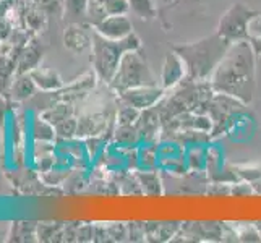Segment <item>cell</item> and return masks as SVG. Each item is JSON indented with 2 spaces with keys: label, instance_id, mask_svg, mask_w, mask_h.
<instances>
[{
  "label": "cell",
  "instance_id": "cell-1",
  "mask_svg": "<svg viewBox=\"0 0 261 243\" xmlns=\"http://www.w3.org/2000/svg\"><path fill=\"white\" fill-rule=\"evenodd\" d=\"M256 56L250 41L230 44L222 62L210 78L216 93H224L240 99L247 105L253 101Z\"/></svg>",
  "mask_w": 261,
  "mask_h": 243
},
{
  "label": "cell",
  "instance_id": "cell-2",
  "mask_svg": "<svg viewBox=\"0 0 261 243\" xmlns=\"http://www.w3.org/2000/svg\"><path fill=\"white\" fill-rule=\"evenodd\" d=\"M229 47L230 44L226 39H222L218 33H214L196 42L180 44V46H174L172 49L185 62L187 78L201 81L210 79L213 76L214 70L222 62Z\"/></svg>",
  "mask_w": 261,
  "mask_h": 243
},
{
  "label": "cell",
  "instance_id": "cell-3",
  "mask_svg": "<svg viewBox=\"0 0 261 243\" xmlns=\"http://www.w3.org/2000/svg\"><path fill=\"white\" fill-rule=\"evenodd\" d=\"M143 41L137 33H130L123 39H107L93 28L91 42V64L99 81L109 85L114 78L122 57L130 50H141Z\"/></svg>",
  "mask_w": 261,
  "mask_h": 243
},
{
  "label": "cell",
  "instance_id": "cell-4",
  "mask_svg": "<svg viewBox=\"0 0 261 243\" xmlns=\"http://www.w3.org/2000/svg\"><path fill=\"white\" fill-rule=\"evenodd\" d=\"M143 85H158V79L152 75L146 59L141 56V50H130L122 57L119 68L107 86L115 94H120L130 88Z\"/></svg>",
  "mask_w": 261,
  "mask_h": 243
},
{
  "label": "cell",
  "instance_id": "cell-5",
  "mask_svg": "<svg viewBox=\"0 0 261 243\" xmlns=\"http://www.w3.org/2000/svg\"><path fill=\"white\" fill-rule=\"evenodd\" d=\"M259 13L261 10H253L242 2L232 4L219 18L216 33L229 44L250 41V23Z\"/></svg>",
  "mask_w": 261,
  "mask_h": 243
},
{
  "label": "cell",
  "instance_id": "cell-6",
  "mask_svg": "<svg viewBox=\"0 0 261 243\" xmlns=\"http://www.w3.org/2000/svg\"><path fill=\"white\" fill-rule=\"evenodd\" d=\"M117 105L112 109H104L94 114H86L78 119V128H76V138H91V137H101V134H109L112 138V131L117 125L115 120Z\"/></svg>",
  "mask_w": 261,
  "mask_h": 243
},
{
  "label": "cell",
  "instance_id": "cell-7",
  "mask_svg": "<svg viewBox=\"0 0 261 243\" xmlns=\"http://www.w3.org/2000/svg\"><path fill=\"white\" fill-rule=\"evenodd\" d=\"M166 89L161 85H143L137 88H130L127 91L117 94V101L130 104L140 111H146L161 102V99L166 96Z\"/></svg>",
  "mask_w": 261,
  "mask_h": 243
},
{
  "label": "cell",
  "instance_id": "cell-8",
  "mask_svg": "<svg viewBox=\"0 0 261 243\" xmlns=\"http://www.w3.org/2000/svg\"><path fill=\"white\" fill-rule=\"evenodd\" d=\"M187 78V67L182 57L172 49L166 53L164 62H163V68H161V86H163L166 91H170L172 88H175L178 83Z\"/></svg>",
  "mask_w": 261,
  "mask_h": 243
},
{
  "label": "cell",
  "instance_id": "cell-9",
  "mask_svg": "<svg viewBox=\"0 0 261 243\" xmlns=\"http://www.w3.org/2000/svg\"><path fill=\"white\" fill-rule=\"evenodd\" d=\"M93 28L86 23H68L64 31L65 47L75 53H82L86 49H91Z\"/></svg>",
  "mask_w": 261,
  "mask_h": 243
},
{
  "label": "cell",
  "instance_id": "cell-10",
  "mask_svg": "<svg viewBox=\"0 0 261 243\" xmlns=\"http://www.w3.org/2000/svg\"><path fill=\"white\" fill-rule=\"evenodd\" d=\"M137 128L141 134L143 143H152V141H161V134H163V120L161 115L154 107L146 111H141L140 119L137 120Z\"/></svg>",
  "mask_w": 261,
  "mask_h": 243
},
{
  "label": "cell",
  "instance_id": "cell-11",
  "mask_svg": "<svg viewBox=\"0 0 261 243\" xmlns=\"http://www.w3.org/2000/svg\"><path fill=\"white\" fill-rule=\"evenodd\" d=\"M94 30L107 39L119 41L123 39L125 36H128L130 33H133V23L128 18V15H109Z\"/></svg>",
  "mask_w": 261,
  "mask_h": 243
},
{
  "label": "cell",
  "instance_id": "cell-12",
  "mask_svg": "<svg viewBox=\"0 0 261 243\" xmlns=\"http://www.w3.org/2000/svg\"><path fill=\"white\" fill-rule=\"evenodd\" d=\"M44 56V49L34 38L21 49L16 59V75L31 73L33 70L39 68V64Z\"/></svg>",
  "mask_w": 261,
  "mask_h": 243
},
{
  "label": "cell",
  "instance_id": "cell-13",
  "mask_svg": "<svg viewBox=\"0 0 261 243\" xmlns=\"http://www.w3.org/2000/svg\"><path fill=\"white\" fill-rule=\"evenodd\" d=\"M137 177L140 180L143 196H149V198H158L164 195V183H163V177H161V170H135Z\"/></svg>",
  "mask_w": 261,
  "mask_h": 243
},
{
  "label": "cell",
  "instance_id": "cell-14",
  "mask_svg": "<svg viewBox=\"0 0 261 243\" xmlns=\"http://www.w3.org/2000/svg\"><path fill=\"white\" fill-rule=\"evenodd\" d=\"M31 76L34 79V83L38 85V89H41L42 93H54L65 86V81L54 70L36 68L31 71Z\"/></svg>",
  "mask_w": 261,
  "mask_h": 243
},
{
  "label": "cell",
  "instance_id": "cell-15",
  "mask_svg": "<svg viewBox=\"0 0 261 243\" xmlns=\"http://www.w3.org/2000/svg\"><path fill=\"white\" fill-rule=\"evenodd\" d=\"M36 89H38V85L34 83V79L31 76V73H23V75H16L13 83L10 86V97L16 102H23L28 101L36 94Z\"/></svg>",
  "mask_w": 261,
  "mask_h": 243
},
{
  "label": "cell",
  "instance_id": "cell-16",
  "mask_svg": "<svg viewBox=\"0 0 261 243\" xmlns=\"http://www.w3.org/2000/svg\"><path fill=\"white\" fill-rule=\"evenodd\" d=\"M111 143L120 148H130V146H140L143 141L137 125H115Z\"/></svg>",
  "mask_w": 261,
  "mask_h": 243
},
{
  "label": "cell",
  "instance_id": "cell-17",
  "mask_svg": "<svg viewBox=\"0 0 261 243\" xmlns=\"http://www.w3.org/2000/svg\"><path fill=\"white\" fill-rule=\"evenodd\" d=\"M47 16L49 15L33 0V2H28V5L23 8V26L33 33H38L44 28Z\"/></svg>",
  "mask_w": 261,
  "mask_h": 243
},
{
  "label": "cell",
  "instance_id": "cell-18",
  "mask_svg": "<svg viewBox=\"0 0 261 243\" xmlns=\"http://www.w3.org/2000/svg\"><path fill=\"white\" fill-rule=\"evenodd\" d=\"M41 117L44 120H47L49 123H52L56 127L57 123L64 122L70 117H75V107L73 102H68V101H57L56 104H50L47 105L46 111L41 112Z\"/></svg>",
  "mask_w": 261,
  "mask_h": 243
},
{
  "label": "cell",
  "instance_id": "cell-19",
  "mask_svg": "<svg viewBox=\"0 0 261 243\" xmlns=\"http://www.w3.org/2000/svg\"><path fill=\"white\" fill-rule=\"evenodd\" d=\"M158 143L159 141L141 143V145L138 146V169L140 170H156V169H159Z\"/></svg>",
  "mask_w": 261,
  "mask_h": 243
},
{
  "label": "cell",
  "instance_id": "cell-20",
  "mask_svg": "<svg viewBox=\"0 0 261 243\" xmlns=\"http://www.w3.org/2000/svg\"><path fill=\"white\" fill-rule=\"evenodd\" d=\"M16 76V60L12 56L0 53V94L10 91Z\"/></svg>",
  "mask_w": 261,
  "mask_h": 243
},
{
  "label": "cell",
  "instance_id": "cell-21",
  "mask_svg": "<svg viewBox=\"0 0 261 243\" xmlns=\"http://www.w3.org/2000/svg\"><path fill=\"white\" fill-rule=\"evenodd\" d=\"M224 152L218 145L210 143L206 146V174L210 177V182L224 169Z\"/></svg>",
  "mask_w": 261,
  "mask_h": 243
},
{
  "label": "cell",
  "instance_id": "cell-22",
  "mask_svg": "<svg viewBox=\"0 0 261 243\" xmlns=\"http://www.w3.org/2000/svg\"><path fill=\"white\" fill-rule=\"evenodd\" d=\"M206 146L208 145H193L185 148V162L188 170H206Z\"/></svg>",
  "mask_w": 261,
  "mask_h": 243
},
{
  "label": "cell",
  "instance_id": "cell-23",
  "mask_svg": "<svg viewBox=\"0 0 261 243\" xmlns=\"http://www.w3.org/2000/svg\"><path fill=\"white\" fill-rule=\"evenodd\" d=\"M89 0H64V16L70 23H85Z\"/></svg>",
  "mask_w": 261,
  "mask_h": 243
},
{
  "label": "cell",
  "instance_id": "cell-24",
  "mask_svg": "<svg viewBox=\"0 0 261 243\" xmlns=\"http://www.w3.org/2000/svg\"><path fill=\"white\" fill-rule=\"evenodd\" d=\"M33 137L36 141L41 143H52L57 140V133H56V127L52 123H49L47 120H44L39 115L36 122L33 123Z\"/></svg>",
  "mask_w": 261,
  "mask_h": 243
},
{
  "label": "cell",
  "instance_id": "cell-25",
  "mask_svg": "<svg viewBox=\"0 0 261 243\" xmlns=\"http://www.w3.org/2000/svg\"><path fill=\"white\" fill-rule=\"evenodd\" d=\"M130 12L141 20H152L158 16V7L154 0H128Z\"/></svg>",
  "mask_w": 261,
  "mask_h": 243
},
{
  "label": "cell",
  "instance_id": "cell-26",
  "mask_svg": "<svg viewBox=\"0 0 261 243\" xmlns=\"http://www.w3.org/2000/svg\"><path fill=\"white\" fill-rule=\"evenodd\" d=\"M140 114L141 111L137 109V107L117 101V112H115L117 125H135L140 119Z\"/></svg>",
  "mask_w": 261,
  "mask_h": 243
},
{
  "label": "cell",
  "instance_id": "cell-27",
  "mask_svg": "<svg viewBox=\"0 0 261 243\" xmlns=\"http://www.w3.org/2000/svg\"><path fill=\"white\" fill-rule=\"evenodd\" d=\"M107 16H109V13H107L106 7L101 2H97V0H89L88 8H86V18H85V23L88 26L96 28V26L101 24Z\"/></svg>",
  "mask_w": 261,
  "mask_h": 243
},
{
  "label": "cell",
  "instance_id": "cell-28",
  "mask_svg": "<svg viewBox=\"0 0 261 243\" xmlns=\"http://www.w3.org/2000/svg\"><path fill=\"white\" fill-rule=\"evenodd\" d=\"M15 232V240H36L33 237H38V224L34 222H13L12 226Z\"/></svg>",
  "mask_w": 261,
  "mask_h": 243
},
{
  "label": "cell",
  "instance_id": "cell-29",
  "mask_svg": "<svg viewBox=\"0 0 261 243\" xmlns=\"http://www.w3.org/2000/svg\"><path fill=\"white\" fill-rule=\"evenodd\" d=\"M64 222H39L38 224V240H50L52 237H62Z\"/></svg>",
  "mask_w": 261,
  "mask_h": 243
},
{
  "label": "cell",
  "instance_id": "cell-30",
  "mask_svg": "<svg viewBox=\"0 0 261 243\" xmlns=\"http://www.w3.org/2000/svg\"><path fill=\"white\" fill-rule=\"evenodd\" d=\"M76 128H78V119H76V117H70V119L57 123L56 125L57 140H71V138H76Z\"/></svg>",
  "mask_w": 261,
  "mask_h": 243
},
{
  "label": "cell",
  "instance_id": "cell-31",
  "mask_svg": "<svg viewBox=\"0 0 261 243\" xmlns=\"http://www.w3.org/2000/svg\"><path fill=\"white\" fill-rule=\"evenodd\" d=\"M237 230L239 241H261V233L256 229L255 222L253 224H240V226H233Z\"/></svg>",
  "mask_w": 261,
  "mask_h": 243
},
{
  "label": "cell",
  "instance_id": "cell-32",
  "mask_svg": "<svg viewBox=\"0 0 261 243\" xmlns=\"http://www.w3.org/2000/svg\"><path fill=\"white\" fill-rule=\"evenodd\" d=\"M182 222L177 221H166L159 224V232H158V241H172V238L177 235L180 230Z\"/></svg>",
  "mask_w": 261,
  "mask_h": 243
},
{
  "label": "cell",
  "instance_id": "cell-33",
  "mask_svg": "<svg viewBox=\"0 0 261 243\" xmlns=\"http://www.w3.org/2000/svg\"><path fill=\"white\" fill-rule=\"evenodd\" d=\"M101 2L109 15H128L130 13V5L128 0H97Z\"/></svg>",
  "mask_w": 261,
  "mask_h": 243
},
{
  "label": "cell",
  "instance_id": "cell-34",
  "mask_svg": "<svg viewBox=\"0 0 261 243\" xmlns=\"http://www.w3.org/2000/svg\"><path fill=\"white\" fill-rule=\"evenodd\" d=\"M109 241H125L128 240V229L125 222H112L107 226Z\"/></svg>",
  "mask_w": 261,
  "mask_h": 243
},
{
  "label": "cell",
  "instance_id": "cell-35",
  "mask_svg": "<svg viewBox=\"0 0 261 243\" xmlns=\"http://www.w3.org/2000/svg\"><path fill=\"white\" fill-rule=\"evenodd\" d=\"M236 170L240 180H245V182H250V183L261 177L259 166H236Z\"/></svg>",
  "mask_w": 261,
  "mask_h": 243
},
{
  "label": "cell",
  "instance_id": "cell-36",
  "mask_svg": "<svg viewBox=\"0 0 261 243\" xmlns=\"http://www.w3.org/2000/svg\"><path fill=\"white\" fill-rule=\"evenodd\" d=\"M127 229H128V240L130 241H146L145 222H138V221L127 222Z\"/></svg>",
  "mask_w": 261,
  "mask_h": 243
},
{
  "label": "cell",
  "instance_id": "cell-37",
  "mask_svg": "<svg viewBox=\"0 0 261 243\" xmlns=\"http://www.w3.org/2000/svg\"><path fill=\"white\" fill-rule=\"evenodd\" d=\"M47 15H64V0H34Z\"/></svg>",
  "mask_w": 261,
  "mask_h": 243
},
{
  "label": "cell",
  "instance_id": "cell-38",
  "mask_svg": "<svg viewBox=\"0 0 261 243\" xmlns=\"http://www.w3.org/2000/svg\"><path fill=\"white\" fill-rule=\"evenodd\" d=\"M210 196H229L230 195V183L222 182H210L206 186V193Z\"/></svg>",
  "mask_w": 261,
  "mask_h": 243
},
{
  "label": "cell",
  "instance_id": "cell-39",
  "mask_svg": "<svg viewBox=\"0 0 261 243\" xmlns=\"http://www.w3.org/2000/svg\"><path fill=\"white\" fill-rule=\"evenodd\" d=\"M230 195L232 196H250V195H255V192L250 182L239 180V182L230 185Z\"/></svg>",
  "mask_w": 261,
  "mask_h": 243
},
{
  "label": "cell",
  "instance_id": "cell-40",
  "mask_svg": "<svg viewBox=\"0 0 261 243\" xmlns=\"http://www.w3.org/2000/svg\"><path fill=\"white\" fill-rule=\"evenodd\" d=\"M256 36H261V13L250 23V38H256Z\"/></svg>",
  "mask_w": 261,
  "mask_h": 243
},
{
  "label": "cell",
  "instance_id": "cell-41",
  "mask_svg": "<svg viewBox=\"0 0 261 243\" xmlns=\"http://www.w3.org/2000/svg\"><path fill=\"white\" fill-rule=\"evenodd\" d=\"M8 105H10V102L4 97V94H0V125H2L5 120V114L8 111Z\"/></svg>",
  "mask_w": 261,
  "mask_h": 243
},
{
  "label": "cell",
  "instance_id": "cell-42",
  "mask_svg": "<svg viewBox=\"0 0 261 243\" xmlns=\"http://www.w3.org/2000/svg\"><path fill=\"white\" fill-rule=\"evenodd\" d=\"M250 44L253 47V52L256 57H261V36H256V38H250Z\"/></svg>",
  "mask_w": 261,
  "mask_h": 243
},
{
  "label": "cell",
  "instance_id": "cell-43",
  "mask_svg": "<svg viewBox=\"0 0 261 243\" xmlns=\"http://www.w3.org/2000/svg\"><path fill=\"white\" fill-rule=\"evenodd\" d=\"M251 186H253V192L256 195H261V177L258 180H255V182H251Z\"/></svg>",
  "mask_w": 261,
  "mask_h": 243
},
{
  "label": "cell",
  "instance_id": "cell-44",
  "mask_svg": "<svg viewBox=\"0 0 261 243\" xmlns=\"http://www.w3.org/2000/svg\"><path fill=\"white\" fill-rule=\"evenodd\" d=\"M255 226H256V229H258V230H259V233H261V221L255 222Z\"/></svg>",
  "mask_w": 261,
  "mask_h": 243
},
{
  "label": "cell",
  "instance_id": "cell-45",
  "mask_svg": "<svg viewBox=\"0 0 261 243\" xmlns=\"http://www.w3.org/2000/svg\"><path fill=\"white\" fill-rule=\"evenodd\" d=\"M159 2H161V4H170L172 0H159Z\"/></svg>",
  "mask_w": 261,
  "mask_h": 243
}]
</instances>
